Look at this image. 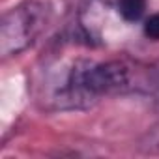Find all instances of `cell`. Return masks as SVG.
<instances>
[{
    "label": "cell",
    "mask_w": 159,
    "mask_h": 159,
    "mask_svg": "<svg viewBox=\"0 0 159 159\" xmlns=\"http://www.w3.org/2000/svg\"><path fill=\"white\" fill-rule=\"evenodd\" d=\"M51 19L49 8L39 0H25L4 13L0 21V52L4 58L26 51L45 30Z\"/></svg>",
    "instance_id": "cell-1"
},
{
    "label": "cell",
    "mask_w": 159,
    "mask_h": 159,
    "mask_svg": "<svg viewBox=\"0 0 159 159\" xmlns=\"http://www.w3.org/2000/svg\"><path fill=\"white\" fill-rule=\"evenodd\" d=\"M114 8L118 10V15L125 23L135 25L144 19L148 10V0H114Z\"/></svg>",
    "instance_id": "cell-2"
},
{
    "label": "cell",
    "mask_w": 159,
    "mask_h": 159,
    "mask_svg": "<svg viewBox=\"0 0 159 159\" xmlns=\"http://www.w3.org/2000/svg\"><path fill=\"white\" fill-rule=\"evenodd\" d=\"M140 152L144 153H159V122L148 129V133L144 135V139L139 144Z\"/></svg>",
    "instance_id": "cell-3"
},
{
    "label": "cell",
    "mask_w": 159,
    "mask_h": 159,
    "mask_svg": "<svg viewBox=\"0 0 159 159\" xmlns=\"http://www.w3.org/2000/svg\"><path fill=\"white\" fill-rule=\"evenodd\" d=\"M142 32L148 39L152 41H159V11L148 15L144 19V25H142Z\"/></svg>",
    "instance_id": "cell-4"
},
{
    "label": "cell",
    "mask_w": 159,
    "mask_h": 159,
    "mask_svg": "<svg viewBox=\"0 0 159 159\" xmlns=\"http://www.w3.org/2000/svg\"><path fill=\"white\" fill-rule=\"evenodd\" d=\"M153 94H155V98H157V101H159V77L153 81Z\"/></svg>",
    "instance_id": "cell-5"
},
{
    "label": "cell",
    "mask_w": 159,
    "mask_h": 159,
    "mask_svg": "<svg viewBox=\"0 0 159 159\" xmlns=\"http://www.w3.org/2000/svg\"><path fill=\"white\" fill-rule=\"evenodd\" d=\"M99 2H103V4H114V0H99Z\"/></svg>",
    "instance_id": "cell-6"
}]
</instances>
